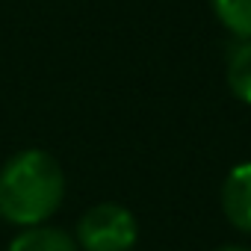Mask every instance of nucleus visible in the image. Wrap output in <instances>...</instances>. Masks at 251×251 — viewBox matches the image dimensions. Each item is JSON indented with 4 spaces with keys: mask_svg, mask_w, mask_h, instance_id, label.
Wrapping results in <instances>:
<instances>
[{
    "mask_svg": "<svg viewBox=\"0 0 251 251\" xmlns=\"http://www.w3.org/2000/svg\"><path fill=\"white\" fill-rule=\"evenodd\" d=\"M65 198V175L56 157L27 148L0 169V216L18 227L45 225Z\"/></svg>",
    "mask_w": 251,
    "mask_h": 251,
    "instance_id": "obj_1",
    "label": "nucleus"
},
{
    "mask_svg": "<svg viewBox=\"0 0 251 251\" xmlns=\"http://www.w3.org/2000/svg\"><path fill=\"white\" fill-rule=\"evenodd\" d=\"M139 239L136 216L115 201L89 207L77 222V248L83 251H130Z\"/></svg>",
    "mask_w": 251,
    "mask_h": 251,
    "instance_id": "obj_2",
    "label": "nucleus"
},
{
    "mask_svg": "<svg viewBox=\"0 0 251 251\" xmlns=\"http://www.w3.org/2000/svg\"><path fill=\"white\" fill-rule=\"evenodd\" d=\"M222 210L233 227L251 233V160L227 172L222 183Z\"/></svg>",
    "mask_w": 251,
    "mask_h": 251,
    "instance_id": "obj_3",
    "label": "nucleus"
},
{
    "mask_svg": "<svg viewBox=\"0 0 251 251\" xmlns=\"http://www.w3.org/2000/svg\"><path fill=\"white\" fill-rule=\"evenodd\" d=\"M9 251H80V248H77L74 236L65 233L62 227L39 225V227H24L9 242Z\"/></svg>",
    "mask_w": 251,
    "mask_h": 251,
    "instance_id": "obj_4",
    "label": "nucleus"
},
{
    "mask_svg": "<svg viewBox=\"0 0 251 251\" xmlns=\"http://www.w3.org/2000/svg\"><path fill=\"white\" fill-rule=\"evenodd\" d=\"M227 86L233 98L251 103V39H236L227 50Z\"/></svg>",
    "mask_w": 251,
    "mask_h": 251,
    "instance_id": "obj_5",
    "label": "nucleus"
},
{
    "mask_svg": "<svg viewBox=\"0 0 251 251\" xmlns=\"http://www.w3.org/2000/svg\"><path fill=\"white\" fill-rule=\"evenodd\" d=\"M213 12L233 39H251V0H213Z\"/></svg>",
    "mask_w": 251,
    "mask_h": 251,
    "instance_id": "obj_6",
    "label": "nucleus"
},
{
    "mask_svg": "<svg viewBox=\"0 0 251 251\" xmlns=\"http://www.w3.org/2000/svg\"><path fill=\"white\" fill-rule=\"evenodd\" d=\"M216 251H251V248H245V245H222Z\"/></svg>",
    "mask_w": 251,
    "mask_h": 251,
    "instance_id": "obj_7",
    "label": "nucleus"
}]
</instances>
